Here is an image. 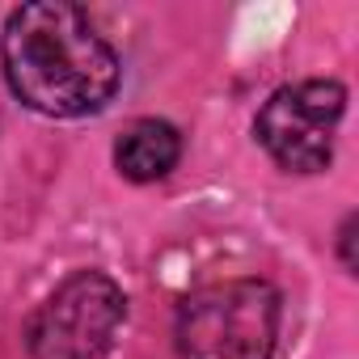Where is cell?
Returning <instances> with one entry per match:
<instances>
[{
    "mask_svg": "<svg viewBox=\"0 0 359 359\" xmlns=\"http://www.w3.org/2000/svg\"><path fill=\"white\" fill-rule=\"evenodd\" d=\"M0 64L9 89L30 110L51 118L97 114L123 81L114 47L76 5L64 0L13 9L0 39Z\"/></svg>",
    "mask_w": 359,
    "mask_h": 359,
    "instance_id": "cell-1",
    "label": "cell"
},
{
    "mask_svg": "<svg viewBox=\"0 0 359 359\" xmlns=\"http://www.w3.org/2000/svg\"><path fill=\"white\" fill-rule=\"evenodd\" d=\"M279 321L283 300L266 279H224L182 300L173 338L182 359H271Z\"/></svg>",
    "mask_w": 359,
    "mask_h": 359,
    "instance_id": "cell-2",
    "label": "cell"
},
{
    "mask_svg": "<svg viewBox=\"0 0 359 359\" xmlns=\"http://www.w3.org/2000/svg\"><path fill=\"white\" fill-rule=\"evenodd\" d=\"M123 321V287L102 271H76L30 317L26 346L34 359H102L114 346Z\"/></svg>",
    "mask_w": 359,
    "mask_h": 359,
    "instance_id": "cell-3",
    "label": "cell"
},
{
    "mask_svg": "<svg viewBox=\"0 0 359 359\" xmlns=\"http://www.w3.org/2000/svg\"><path fill=\"white\" fill-rule=\"evenodd\" d=\"M346 110V89L338 81L283 85L258 110L254 135L271 161L287 173H317L334 156V131Z\"/></svg>",
    "mask_w": 359,
    "mask_h": 359,
    "instance_id": "cell-4",
    "label": "cell"
},
{
    "mask_svg": "<svg viewBox=\"0 0 359 359\" xmlns=\"http://www.w3.org/2000/svg\"><path fill=\"white\" fill-rule=\"evenodd\" d=\"M182 156V135L165 118H135L114 140V165L131 182H156Z\"/></svg>",
    "mask_w": 359,
    "mask_h": 359,
    "instance_id": "cell-5",
    "label": "cell"
},
{
    "mask_svg": "<svg viewBox=\"0 0 359 359\" xmlns=\"http://www.w3.org/2000/svg\"><path fill=\"white\" fill-rule=\"evenodd\" d=\"M351 241H355V216H346V220H342V233H338V250H342V266H346V271H355Z\"/></svg>",
    "mask_w": 359,
    "mask_h": 359,
    "instance_id": "cell-6",
    "label": "cell"
}]
</instances>
